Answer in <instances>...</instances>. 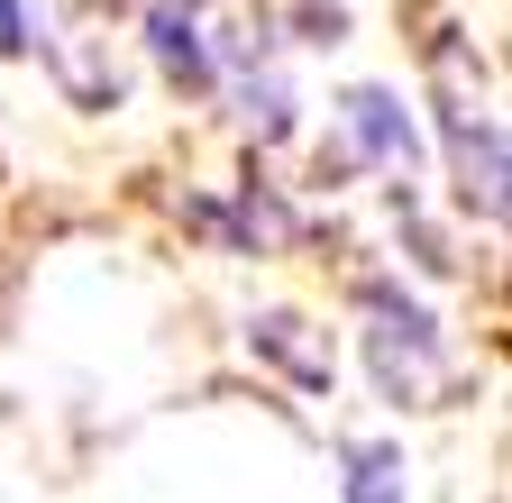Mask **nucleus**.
Instances as JSON below:
<instances>
[{"instance_id": "obj_4", "label": "nucleus", "mask_w": 512, "mask_h": 503, "mask_svg": "<svg viewBox=\"0 0 512 503\" xmlns=\"http://www.w3.org/2000/svg\"><path fill=\"white\" fill-rule=\"evenodd\" d=\"M339 494L348 503H403V449H394V439H348V449H339Z\"/></svg>"}, {"instance_id": "obj_6", "label": "nucleus", "mask_w": 512, "mask_h": 503, "mask_svg": "<svg viewBox=\"0 0 512 503\" xmlns=\"http://www.w3.org/2000/svg\"><path fill=\"white\" fill-rule=\"evenodd\" d=\"M0 46H28V10L19 0H0Z\"/></svg>"}, {"instance_id": "obj_5", "label": "nucleus", "mask_w": 512, "mask_h": 503, "mask_svg": "<svg viewBox=\"0 0 512 503\" xmlns=\"http://www.w3.org/2000/svg\"><path fill=\"white\" fill-rule=\"evenodd\" d=\"M147 37H156V55H165L174 74H192V83L211 74V55H202V37H192V10H174V0H165V10H147Z\"/></svg>"}, {"instance_id": "obj_3", "label": "nucleus", "mask_w": 512, "mask_h": 503, "mask_svg": "<svg viewBox=\"0 0 512 503\" xmlns=\"http://www.w3.org/2000/svg\"><path fill=\"white\" fill-rule=\"evenodd\" d=\"M448 147H458V193L485 211V220H503V129H494V110H448Z\"/></svg>"}, {"instance_id": "obj_2", "label": "nucleus", "mask_w": 512, "mask_h": 503, "mask_svg": "<svg viewBox=\"0 0 512 503\" xmlns=\"http://www.w3.org/2000/svg\"><path fill=\"white\" fill-rule=\"evenodd\" d=\"M339 119H348V138H357L384 174H421V129H412V110L384 92V83H357V92L339 101Z\"/></svg>"}, {"instance_id": "obj_1", "label": "nucleus", "mask_w": 512, "mask_h": 503, "mask_svg": "<svg viewBox=\"0 0 512 503\" xmlns=\"http://www.w3.org/2000/svg\"><path fill=\"white\" fill-rule=\"evenodd\" d=\"M366 339H375V366H384V385L394 394H430L439 385V366H448V348H439V321L403 293V284H366Z\"/></svg>"}]
</instances>
